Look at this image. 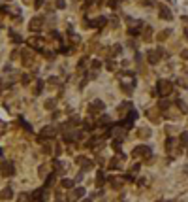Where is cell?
Here are the masks:
<instances>
[{
    "instance_id": "cell-44",
    "label": "cell",
    "mask_w": 188,
    "mask_h": 202,
    "mask_svg": "<svg viewBox=\"0 0 188 202\" xmlns=\"http://www.w3.org/2000/svg\"><path fill=\"white\" fill-rule=\"evenodd\" d=\"M132 172H139V164H134V166H132Z\"/></svg>"
},
{
    "instance_id": "cell-52",
    "label": "cell",
    "mask_w": 188,
    "mask_h": 202,
    "mask_svg": "<svg viewBox=\"0 0 188 202\" xmlns=\"http://www.w3.org/2000/svg\"><path fill=\"white\" fill-rule=\"evenodd\" d=\"M186 36H188V32H186Z\"/></svg>"
},
{
    "instance_id": "cell-16",
    "label": "cell",
    "mask_w": 188,
    "mask_h": 202,
    "mask_svg": "<svg viewBox=\"0 0 188 202\" xmlns=\"http://www.w3.org/2000/svg\"><path fill=\"white\" fill-rule=\"evenodd\" d=\"M11 196H13L11 187H6V189H2V191H0V199H2V200H10Z\"/></svg>"
},
{
    "instance_id": "cell-17",
    "label": "cell",
    "mask_w": 188,
    "mask_h": 202,
    "mask_svg": "<svg viewBox=\"0 0 188 202\" xmlns=\"http://www.w3.org/2000/svg\"><path fill=\"white\" fill-rule=\"evenodd\" d=\"M103 183H105V174H103V170H98V174H96V185L102 187Z\"/></svg>"
},
{
    "instance_id": "cell-14",
    "label": "cell",
    "mask_w": 188,
    "mask_h": 202,
    "mask_svg": "<svg viewBox=\"0 0 188 202\" xmlns=\"http://www.w3.org/2000/svg\"><path fill=\"white\" fill-rule=\"evenodd\" d=\"M21 59H23V64L28 66V64H32V61H34V55H32L28 49H23L21 51Z\"/></svg>"
},
{
    "instance_id": "cell-29",
    "label": "cell",
    "mask_w": 188,
    "mask_h": 202,
    "mask_svg": "<svg viewBox=\"0 0 188 202\" xmlns=\"http://www.w3.org/2000/svg\"><path fill=\"white\" fill-rule=\"evenodd\" d=\"M173 144H175V138H167V140H166V149H167V151H171V147H173Z\"/></svg>"
},
{
    "instance_id": "cell-46",
    "label": "cell",
    "mask_w": 188,
    "mask_h": 202,
    "mask_svg": "<svg viewBox=\"0 0 188 202\" xmlns=\"http://www.w3.org/2000/svg\"><path fill=\"white\" fill-rule=\"evenodd\" d=\"M28 202H43V200H36V199H30Z\"/></svg>"
},
{
    "instance_id": "cell-40",
    "label": "cell",
    "mask_w": 188,
    "mask_h": 202,
    "mask_svg": "<svg viewBox=\"0 0 188 202\" xmlns=\"http://www.w3.org/2000/svg\"><path fill=\"white\" fill-rule=\"evenodd\" d=\"M100 66H102V62H100V61H92V68L94 70H98Z\"/></svg>"
},
{
    "instance_id": "cell-26",
    "label": "cell",
    "mask_w": 188,
    "mask_h": 202,
    "mask_svg": "<svg viewBox=\"0 0 188 202\" xmlns=\"http://www.w3.org/2000/svg\"><path fill=\"white\" fill-rule=\"evenodd\" d=\"M147 117H149V119H153L154 123H158V113L154 112V110H153V112L149 110V112H147Z\"/></svg>"
},
{
    "instance_id": "cell-39",
    "label": "cell",
    "mask_w": 188,
    "mask_h": 202,
    "mask_svg": "<svg viewBox=\"0 0 188 202\" xmlns=\"http://www.w3.org/2000/svg\"><path fill=\"white\" fill-rule=\"evenodd\" d=\"M57 8H60V10L66 8V2H64V0H57Z\"/></svg>"
},
{
    "instance_id": "cell-15",
    "label": "cell",
    "mask_w": 188,
    "mask_h": 202,
    "mask_svg": "<svg viewBox=\"0 0 188 202\" xmlns=\"http://www.w3.org/2000/svg\"><path fill=\"white\" fill-rule=\"evenodd\" d=\"M87 25H90V27H96V29H98V27H103L105 25V17H98V19H94V21H85Z\"/></svg>"
},
{
    "instance_id": "cell-23",
    "label": "cell",
    "mask_w": 188,
    "mask_h": 202,
    "mask_svg": "<svg viewBox=\"0 0 188 202\" xmlns=\"http://www.w3.org/2000/svg\"><path fill=\"white\" fill-rule=\"evenodd\" d=\"M42 91H43V81H42V80H38V81H36V89H34V94H42Z\"/></svg>"
},
{
    "instance_id": "cell-20",
    "label": "cell",
    "mask_w": 188,
    "mask_h": 202,
    "mask_svg": "<svg viewBox=\"0 0 188 202\" xmlns=\"http://www.w3.org/2000/svg\"><path fill=\"white\" fill-rule=\"evenodd\" d=\"M28 43H30L32 47H36L38 51H42V53H43V49H42V40H40V38H30Z\"/></svg>"
},
{
    "instance_id": "cell-33",
    "label": "cell",
    "mask_w": 188,
    "mask_h": 202,
    "mask_svg": "<svg viewBox=\"0 0 188 202\" xmlns=\"http://www.w3.org/2000/svg\"><path fill=\"white\" fill-rule=\"evenodd\" d=\"M10 38H11L13 42H17V43H21V42H23V38L19 36V34H15V32H10Z\"/></svg>"
},
{
    "instance_id": "cell-11",
    "label": "cell",
    "mask_w": 188,
    "mask_h": 202,
    "mask_svg": "<svg viewBox=\"0 0 188 202\" xmlns=\"http://www.w3.org/2000/svg\"><path fill=\"white\" fill-rule=\"evenodd\" d=\"M83 196H85V189L83 187H75L74 191H71V195H70V202H74V200H79V199H83Z\"/></svg>"
},
{
    "instance_id": "cell-21",
    "label": "cell",
    "mask_w": 188,
    "mask_h": 202,
    "mask_svg": "<svg viewBox=\"0 0 188 202\" xmlns=\"http://www.w3.org/2000/svg\"><path fill=\"white\" fill-rule=\"evenodd\" d=\"M130 110H132V104H130V102H122V104L121 106H119V113H126V112H130Z\"/></svg>"
},
{
    "instance_id": "cell-50",
    "label": "cell",
    "mask_w": 188,
    "mask_h": 202,
    "mask_svg": "<svg viewBox=\"0 0 188 202\" xmlns=\"http://www.w3.org/2000/svg\"><path fill=\"white\" fill-rule=\"evenodd\" d=\"M167 202H175V200H167Z\"/></svg>"
},
{
    "instance_id": "cell-36",
    "label": "cell",
    "mask_w": 188,
    "mask_h": 202,
    "mask_svg": "<svg viewBox=\"0 0 188 202\" xmlns=\"http://www.w3.org/2000/svg\"><path fill=\"white\" fill-rule=\"evenodd\" d=\"M94 127H96V123H90L89 119H87V121H85V130H92V129H94Z\"/></svg>"
},
{
    "instance_id": "cell-2",
    "label": "cell",
    "mask_w": 188,
    "mask_h": 202,
    "mask_svg": "<svg viewBox=\"0 0 188 202\" xmlns=\"http://www.w3.org/2000/svg\"><path fill=\"white\" fill-rule=\"evenodd\" d=\"M132 157H134V159H139V157L149 159V157H151V147H149V145H137V147L132 149Z\"/></svg>"
},
{
    "instance_id": "cell-51",
    "label": "cell",
    "mask_w": 188,
    "mask_h": 202,
    "mask_svg": "<svg viewBox=\"0 0 188 202\" xmlns=\"http://www.w3.org/2000/svg\"><path fill=\"white\" fill-rule=\"evenodd\" d=\"M0 155H2V149H0Z\"/></svg>"
},
{
    "instance_id": "cell-27",
    "label": "cell",
    "mask_w": 188,
    "mask_h": 202,
    "mask_svg": "<svg viewBox=\"0 0 188 202\" xmlns=\"http://www.w3.org/2000/svg\"><path fill=\"white\" fill-rule=\"evenodd\" d=\"M169 34H171V30H164V32H160V34H158V40H160V42H164L166 38H169Z\"/></svg>"
},
{
    "instance_id": "cell-30",
    "label": "cell",
    "mask_w": 188,
    "mask_h": 202,
    "mask_svg": "<svg viewBox=\"0 0 188 202\" xmlns=\"http://www.w3.org/2000/svg\"><path fill=\"white\" fill-rule=\"evenodd\" d=\"M21 81H23V85H28V83L32 81V76H30V74H23Z\"/></svg>"
},
{
    "instance_id": "cell-24",
    "label": "cell",
    "mask_w": 188,
    "mask_h": 202,
    "mask_svg": "<svg viewBox=\"0 0 188 202\" xmlns=\"http://www.w3.org/2000/svg\"><path fill=\"white\" fill-rule=\"evenodd\" d=\"M167 108H169V102H167V100H160L158 102V110H160V112H166Z\"/></svg>"
},
{
    "instance_id": "cell-19",
    "label": "cell",
    "mask_w": 188,
    "mask_h": 202,
    "mask_svg": "<svg viewBox=\"0 0 188 202\" xmlns=\"http://www.w3.org/2000/svg\"><path fill=\"white\" fill-rule=\"evenodd\" d=\"M60 185H62L64 189H71V187H75V181L70 180V178H64V180L60 181Z\"/></svg>"
},
{
    "instance_id": "cell-4",
    "label": "cell",
    "mask_w": 188,
    "mask_h": 202,
    "mask_svg": "<svg viewBox=\"0 0 188 202\" xmlns=\"http://www.w3.org/2000/svg\"><path fill=\"white\" fill-rule=\"evenodd\" d=\"M103 110H105V104H103L102 100H92L89 104V113L90 115H96V113H102Z\"/></svg>"
},
{
    "instance_id": "cell-31",
    "label": "cell",
    "mask_w": 188,
    "mask_h": 202,
    "mask_svg": "<svg viewBox=\"0 0 188 202\" xmlns=\"http://www.w3.org/2000/svg\"><path fill=\"white\" fill-rule=\"evenodd\" d=\"M43 106H45L47 110H55V100H53V98H49V100H45V104H43Z\"/></svg>"
},
{
    "instance_id": "cell-7",
    "label": "cell",
    "mask_w": 188,
    "mask_h": 202,
    "mask_svg": "<svg viewBox=\"0 0 188 202\" xmlns=\"http://www.w3.org/2000/svg\"><path fill=\"white\" fill-rule=\"evenodd\" d=\"M55 136H57V129H55V127H45V129H42V138H40V142H43V138H45V140H53Z\"/></svg>"
},
{
    "instance_id": "cell-49",
    "label": "cell",
    "mask_w": 188,
    "mask_h": 202,
    "mask_svg": "<svg viewBox=\"0 0 188 202\" xmlns=\"http://www.w3.org/2000/svg\"><path fill=\"white\" fill-rule=\"evenodd\" d=\"M87 2H89V4H92V0H87Z\"/></svg>"
},
{
    "instance_id": "cell-25",
    "label": "cell",
    "mask_w": 188,
    "mask_h": 202,
    "mask_svg": "<svg viewBox=\"0 0 188 202\" xmlns=\"http://www.w3.org/2000/svg\"><path fill=\"white\" fill-rule=\"evenodd\" d=\"M111 145H113L115 151H119V149L122 147V140H121V138H117V140H113V144H111Z\"/></svg>"
},
{
    "instance_id": "cell-5",
    "label": "cell",
    "mask_w": 188,
    "mask_h": 202,
    "mask_svg": "<svg viewBox=\"0 0 188 202\" xmlns=\"http://www.w3.org/2000/svg\"><path fill=\"white\" fill-rule=\"evenodd\" d=\"M162 55H164V49H162V47H158L156 51H149V53H147V62L156 64L160 59H162Z\"/></svg>"
},
{
    "instance_id": "cell-32",
    "label": "cell",
    "mask_w": 188,
    "mask_h": 202,
    "mask_svg": "<svg viewBox=\"0 0 188 202\" xmlns=\"http://www.w3.org/2000/svg\"><path fill=\"white\" fill-rule=\"evenodd\" d=\"M177 108L181 110L182 113H186V112H188V110H186V104H185V102H182V100H177Z\"/></svg>"
},
{
    "instance_id": "cell-28",
    "label": "cell",
    "mask_w": 188,
    "mask_h": 202,
    "mask_svg": "<svg viewBox=\"0 0 188 202\" xmlns=\"http://www.w3.org/2000/svg\"><path fill=\"white\" fill-rule=\"evenodd\" d=\"M119 53H121V45H113V47L109 49V55H111V57H115V55H119Z\"/></svg>"
},
{
    "instance_id": "cell-45",
    "label": "cell",
    "mask_w": 188,
    "mask_h": 202,
    "mask_svg": "<svg viewBox=\"0 0 188 202\" xmlns=\"http://www.w3.org/2000/svg\"><path fill=\"white\" fill-rule=\"evenodd\" d=\"M42 4H43V0H36V8H42Z\"/></svg>"
},
{
    "instance_id": "cell-6",
    "label": "cell",
    "mask_w": 188,
    "mask_h": 202,
    "mask_svg": "<svg viewBox=\"0 0 188 202\" xmlns=\"http://www.w3.org/2000/svg\"><path fill=\"white\" fill-rule=\"evenodd\" d=\"M126 161V155H122V153H117V155L113 157V159L109 161V168H113V170H119L122 166V162Z\"/></svg>"
},
{
    "instance_id": "cell-35",
    "label": "cell",
    "mask_w": 188,
    "mask_h": 202,
    "mask_svg": "<svg viewBox=\"0 0 188 202\" xmlns=\"http://www.w3.org/2000/svg\"><path fill=\"white\" fill-rule=\"evenodd\" d=\"M26 200H30V196L26 195V193H21V195H19V199H17V202H26Z\"/></svg>"
},
{
    "instance_id": "cell-10",
    "label": "cell",
    "mask_w": 188,
    "mask_h": 202,
    "mask_svg": "<svg viewBox=\"0 0 188 202\" xmlns=\"http://www.w3.org/2000/svg\"><path fill=\"white\" fill-rule=\"evenodd\" d=\"M75 162H77V164H81L83 170H89V168H92V166H94V162L89 161L87 157H75Z\"/></svg>"
},
{
    "instance_id": "cell-38",
    "label": "cell",
    "mask_w": 188,
    "mask_h": 202,
    "mask_svg": "<svg viewBox=\"0 0 188 202\" xmlns=\"http://www.w3.org/2000/svg\"><path fill=\"white\" fill-rule=\"evenodd\" d=\"M105 66H107V70H115V66H117V64H115L113 61H107V64H105Z\"/></svg>"
},
{
    "instance_id": "cell-43",
    "label": "cell",
    "mask_w": 188,
    "mask_h": 202,
    "mask_svg": "<svg viewBox=\"0 0 188 202\" xmlns=\"http://www.w3.org/2000/svg\"><path fill=\"white\" fill-rule=\"evenodd\" d=\"M181 57H182V59H188V51H186V49L181 51Z\"/></svg>"
},
{
    "instance_id": "cell-42",
    "label": "cell",
    "mask_w": 188,
    "mask_h": 202,
    "mask_svg": "<svg viewBox=\"0 0 188 202\" xmlns=\"http://www.w3.org/2000/svg\"><path fill=\"white\" fill-rule=\"evenodd\" d=\"M49 83H51V85H57V83H58V78H49Z\"/></svg>"
},
{
    "instance_id": "cell-37",
    "label": "cell",
    "mask_w": 188,
    "mask_h": 202,
    "mask_svg": "<svg viewBox=\"0 0 188 202\" xmlns=\"http://www.w3.org/2000/svg\"><path fill=\"white\" fill-rule=\"evenodd\" d=\"M38 174H40V178H45V174H47V168H43V166H40Z\"/></svg>"
},
{
    "instance_id": "cell-18",
    "label": "cell",
    "mask_w": 188,
    "mask_h": 202,
    "mask_svg": "<svg viewBox=\"0 0 188 202\" xmlns=\"http://www.w3.org/2000/svg\"><path fill=\"white\" fill-rule=\"evenodd\" d=\"M135 134H137V138H143V140H145V138H151V130L149 129H137Z\"/></svg>"
},
{
    "instance_id": "cell-1",
    "label": "cell",
    "mask_w": 188,
    "mask_h": 202,
    "mask_svg": "<svg viewBox=\"0 0 188 202\" xmlns=\"http://www.w3.org/2000/svg\"><path fill=\"white\" fill-rule=\"evenodd\" d=\"M156 91H158V94H162V96H167V94L173 93V83L167 81V80H158Z\"/></svg>"
},
{
    "instance_id": "cell-34",
    "label": "cell",
    "mask_w": 188,
    "mask_h": 202,
    "mask_svg": "<svg viewBox=\"0 0 188 202\" xmlns=\"http://www.w3.org/2000/svg\"><path fill=\"white\" fill-rule=\"evenodd\" d=\"M96 125H100V127H103V125H109V117H100V121L98 123H96Z\"/></svg>"
},
{
    "instance_id": "cell-3",
    "label": "cell",
    "mask_w": 188,
    "mask_h": 202,
    "mask_svg": "<svg viewBox=\"0 0 188 202\" xmlns=\"http://www.w3.org/2000/svg\"><path fill=\"white\" fill-rule=\"evenodd\" d=\"M13 174H15V166L11 164L10 161L0 162V176H4V178H11Z\"/></svg>"
},
{
    "instance_id": "cell-13",
    "label": "cell",
    "mask_w": 188,
    "mask_h": 202,
    "mask_svg": "<svg viewBox=\"0 0 188 202\" xmlns=\"http://www.w3.org/2000/svg\"><path fill=\"white\" fill-rule=\"evenodd\" d=\"M111 136L122 140V138L126 136V127H113V129H111Z\"/></svg>"
},
{
    "instance_id": "cell-22",
    "label": "cell",
    "mask_w": 188,
    "mask_h": 202,
    "mask_svg": "<svg viewBox=\"0 0 188 202\" xmlns=\"http://www.w3.org/2000/svg\"><path fill=\"white\" fill-rule=\"evenodd\" d=\"M179 144L182 145V147H188V132H182L181 138H179Z\"/></svg>"
},
{
    "instance_id": "cell-8",
    "label": "cell",
    "mask_w": 188,
    "mask_h": 202,
    "mask_svg": "<svg viewBox=\"0 0 188 202\" xmlns=\"http://www.w3.org/2000/svg\"><path fill=\"white\" fill-rule=\"evenodd\" d=\"M42 27H43V19H42V17H34V19H30V23H28V29H30V30L38 32V30H42Z\"/></svg>"
},
{
    "instance_id": "cell-12",
    "label": "cell",
    "mask_w": 188,
    "mask_h": 202,
    "mask_svg": "<svg viewBox=\"0 0 188 202\" xmlns=\"http://www.w3.org/2000/svg\"><path fill=\"white\" fill-rule=\"evenodd\" d=\"M134 119H137V112H135L134 108L128 112V115H126V119H124V127L126 129H130L132 125H134Z\"/></svg>"
},
{
    "instance_id": "cell-41",
    "label": "cell",
    "mask_w": 188,
    "mask_h": 202,
    "mask_svg": "<svg viewBox=\"0 0 188 202\" xmlns=\"http://www.w3.org/2000/svg\"><path fill=\"white\" fill-rule=\"evenodd\" d=\"M53 181H55V174H51V176L47 178V185H53Z\"/></svg>"
},
{
    "instance_id": "cell-48",
    "label": "cell",
    "mask_w": 188,
    "mask_h": 202,
    "mask_svg": "<svg viewBox=\"0 0 188 202\" xmlns=\"http://www.w3.org/2000/svg\"><path fill=\"white\" fill-rule=\"evenodd\" d=\"M0 91H2V81H0Z\"/></svg>"
},
{
    "instance_id": "cell-47",
    "label": "cell",
    "mask_w": 188,
    "mask_h": 202,
    "mask_svg": "<svg viewBox=\"0 0 188 202\" xmlns=\"http://www.w3.org/2000/svg\"><path fill=\"white\" fill-rule=\"evenodd\" d=\"M81 202H92V200H90V199H87V200H81Z\"/></svg>"
},
{
    "instance_id": "cell-9",
    "label": "cell",
    "mask_w": 188,
    "mask_h": 202,
    "mask_svg": "<svg viewBox=\"0 0 188 202\" xmlns=\"http://www.w3.org/2000/svg\"><path fill=\"white\" fill-rule=\"evenodd\" d=\"M158 13H160V19H166V21H171V19H173V13H171V10H169V8H166L164 4L158 8Z\"/></svg>"
}]
</instances>
